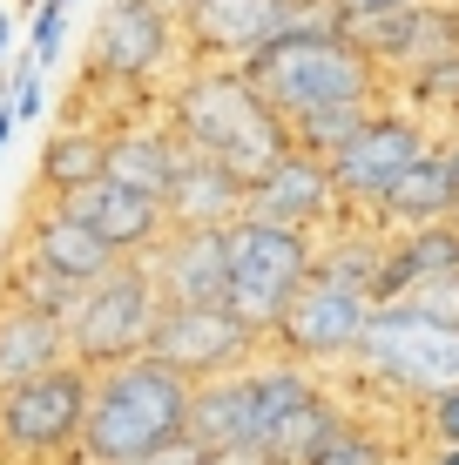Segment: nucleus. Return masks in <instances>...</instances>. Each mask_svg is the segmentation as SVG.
<instances>
[{
    "instance_id": "obj_27",
    "label": "nucleus",
    "mask_w": 459,
    "mask_h": 465,
    "mask_svg": "<svg viewBox=\"0 0 459 465\" xmlns=\"http://www.w3.org/2000/svg\"><path fill=\"white\" fill-rule=\"evenodd\" d=\"M392 459H399V439L344 411L338 431H331V439L318 445V459H311V465H392Z\"/></svg>"
},
{
    "instance_id": "obj_23",
    "label": "nucleus",
    "mask_w": 459,
    "mask_h": 465,
    "mask_svg": "<svg viewBox=\"0 0 459 465\" xmlns=\"http://www.w3.org/2000/svg\"><path fill=\"white\" fill-rule=\"evenodd\" d=\"M163 210H169V223L224 230V223L244 216V183H236L224 163H210V155H183V169H176V183H169Z\"/></svg>"
},
{
    "instance_id": "obj_22",
    "label": "nucleus",
    "mask_w": 459,
    "mask_h": 465,
    "mask_svg": "<svg viewBox=\"0 0 459 465\" xmlns=\"http://www.w3.org/2000/svg\"><path fill=\"white\" fill-rule=\"evenodd\" d=\"M459 270V223H419V230H392L385 236V277H378V303L405 297L425 277Z\"/></svg>"
},
{
    "instance_id": "obj_17",
    "label": "nucleus",
    "mask_w": 459,
    "mask_h": 465,
    "mask_svg": "<svg viewBox=\"0 0 459 465\" xmlns=\"http://www.w3.org/2000/svg\"><path fill=\"white\" fill-rule=\"evenodd\" d=\"M142 263H149L163 303H224V291H230L224 230H203V223H169V236Z\"/></svg>"
},
{
    "instance_id": "obj_24",
    "label": "nucleus",
    "mask_w": 459,
    "mask_h": 465,
    "mask_svg": "<svg viewBox=\"0 0 459 465\" xmlns=\"http://www.w3.org/2000/svg\"><path fill=\"white\" fill-rule=\"evenodd\" d=\"M95 175H108V128H55L41 149V196H75V189H88Z\"/></svg>"
},
{
    "instance_id": "obj_9",
    "label": "nucleus",
    "mask_w": 459,
    "mask_h": 465,
    "mask_svg": "<svg viewBox=\"0 0 459 465\" xmlns=\"http://www.w3.org/2000/svg\"><path fill=\"white\" fill-rule=\"evenodd\" d=\"M176 0H108V14L95 21L88 41V88L142 94L169 74L176 61Z\"/></svg>"
},
{
    "instance_id": "obj_8",
    "label": "nucleus",
    "mask_w": 459,
    "mask_h": 465,
    "mask_svg": "<svg viewBox=\"0 0 459 465\" xmlns=\"http://www.w3.org/2000/svg\"><path fill=\"white\" fill-rule=\"evenodd\" d=\"M433 122L413 115V108H385L378 102L365 122L352 128V135L338 142V149L324 155V169H331V189H338V203H344V216H378V203L392 196V183H399L405 169L419 163L425 149H433Z\"/></svg>"
},
{
    "instance_id": "obj_16",
    "label": "nucleus",
    "mask_w": 459,
    "mask_h": 465,
    "mask_svg": "<svg viewBox=\"0 0 459 465\" xmlns=\"http://www.w3.org/2000/svg\"><path fill=\"white\" fill-rule=\"evenodd\" d=\"M55 203L82 216L115 256H149V250L169 236L163 196H149V189H129V183H115V175H95L88 189H75V196H55Z\"/></svg>"
},
{
    "instance_id": "obj_30",
    "label": "nucleus",
    "mask_w": 459,
    "mask_h": 465,
    "mask_svg": "<svg viewBox=\"0 0 459 465\" xmlns=\"http://www.w3.org/2000/svg\"><path fill=\"white\" fill-rule=\"evenodd\" d=\"M419 425H425V439H433V445H459V384H446L439 398H425Z\"/></svg>"
},
{
    "instance_id": "obj_4",
    "label": "nucleus",
    "mask_w": 459,
    "mask_h": 465,
    "mask_svg": "<svg viewBox=\"0 0 459 465\" xmlns=\"http://www.w3.org/2000/svg\"><path fill=\"white\" fill-rule=\"evenodd\" d=\"M318 384H324V371H311V364H297V358H284V351L264 344L244 371L196 384L189 439L210 445V452H257L264 459V439L277 431V419L297 398H311Z\"/></svg>"
},
{
    "instance_id": "obj_5",
    "label": "nucleus",
    "mask_w": 459,
    "mask_h": 465,
    "mask_svg": "<svg viewBox=\"0 0 459 465\" xmlns=\"http://www.w3.org/2000/svg\"><path fill=\"white\" fill-rule=\"evenodd\" d=\"M352 371L392 398H419L425 405L446 384H459V324L419 311L413 297L372 303L365 331H358V351H352Z\"/></svg>"
},
{
    "instance_id": "obj_13",
    "label": "nucleus",
    "mask_w": 459,
    "mask_h": 465,
    "mask_svg": "<svg viewBox=\"0 0 459 465\" xmlns=\"http://www.w3.org/2000/svg\"><path fill=\"white\" fill-rule=\"evenodd\" d=\"M311 0H176V35L189 61H250Z\"/></svg>"
},
{
    "instance_id": "obj_18",
    "label": "nucleus",
    "mask_w": 459,
    "mask_h": 465,
    "mask_svg": "<svg viewBox=\"0 0 459 465\" xmlns=\"http://www.w3.org/2000/svg\"><path fill=\"white\" fill-rule=\"evenodd\" d=\"M68 358L75 351H68V324H61V317H47L35 303L0 291V391L55 371V364H68Z\"/></svg>"
},
{
    "instance_id": "obj_20",
    "label": "nucleus",
    "mask_w": 459,
    "mask_h": 465,
    "mask_svg": "<svg viewBox=\"0 0 459 465\" xmlns=\"http://www.w3.org/2000/svg\"><path fill=\"white\" fill-rule=\"evenodd\" d=\"M183 142H176V128H169L163 115L155 122H115L108 128V175L115 183H129V189H149V196H169V183H176V169H183Z\"/></svg>"
},
{
    "instance_id": "obj_31",
    "label": "nucleus",
    "mask_w": 459,
    "mask_h": 465,
    "mask_svg": "<svg viewBox=\"0 0 459 465\" xmlns=\"http://www.w3.org/2000/svg\"><path fill=\"white\" fill-rule=\"evenodd\" d=\"M419 303V311H433V317H446V324H459V270H446V277H425L405 291Z\"/></svg>"
},
{
    "instance_id": "obj_10",
    "label": "nucleus",
    "mask_w": 459,
    "mask_h": 465,
    "mask_svg": "<svg viewBox=\"0 0 459 465\" xmlns=\"http://www.w3.org/2000/svg\"><path fill=\"white\" fill-rule=\"evenodd\" d=\"M88 391H95V371L88 364H55V371L0 391V452L14 459H55L68 445H82V425H88Z\"/></svg>"
},
{
    "instance_id": "obj_21",
    "label": "nucleus",
    "mask_w": 459,
    "mask_h": 465,
    "mask_svg": "<svg viewBox=\"0 0 459 465\" xmlns=\"http://www.w3.org/2000/svg\"><path fill=\"white\" fill-rule=\"evenodd\" d=\"M453 210H459V175H453V163H446V149H425L413 169L392 183V196L378 203V230H419V223H453Z\"/></svg>"
},
{
    "instance_id": "obj_34",
    "label": "nucleus",
    "mask_w": 459,
    "mask_h": 465,
    "mask_svg": "<svg viewBox=\"0 0 459 465\" xmlns=\"http://www.w3.org/2000/svg\"><path fill=\"white\" fill-rule=\"evenodd\" d=\"M7 54H14V14L0 7V68H7Z\"/></svg>"
},
{
    "instance_id": "obj_6",
    "label": "nucleus",
    "mask_w": 459,
    "mask_h": 465,
    "mask_svg": "<svg viewBox=\"0 0 459 465\" xmlns=\"http://www.w3.org/2000/svg\"><path fill=\"white\" fill-rule=\"evenodd\" d=\"M155 317H163V291H155L149 263L142 256H122L115 270H102L95 283H82L68 311V351L88 371H108L122 358H142L155 338Z\"/></svg>"
},
{
    "instance_id": "obj_32",
    "label": "nucleus",
    "mask_w": 459,
    "mask_h": 465,
    "mask_svg": "<svg viewBox=\"0 0 459 465\" xmlns=\"http://www.w3.org/2000/svg\"><path fill=\"white\" fill-rule=\"evenodd\" d=\"M318 7H324L338 27H365V21H385V14L419 7V0H318Z\"/></svg>"
},
{
    "instance_id": "obj_12",
    "label": "nucleus",
    "mask_w": 459,
    "mask_h": 465,
    "mask_svg": "<svg viewBox=\"0 0 459 465\" xmlns=\"http://www.w3.org/2000/svg\"><path fill=\"white\" fill-rule=\"evenodd\" d=\"M257 351H264V331L244 324L230 303H163L155 338H149V358H163L169 371H183L189 384L244 371Z\"/></svg>"
},
{
    "instance_id": "obj_19",
    "label": "nucleus",
    "mask_w": 459,
    "mask_h": 465,
    "mask_svg": "<svg viewBox=\"0 0 459 465\" xmlns=\"http://www.w3.org/2000/svg\"><path fill=\"white\" fill-rule=\"evenodd\" d=\"M21 250L27 256H41V263H55L61 277H75V283H95L102 270H115L122 256L102 243V236L88 230L75 210H61L55 196H41V210L27 216V230H21Z\"/></svg>"
},
{
    "instance_id": "obj_15",
    "label": "nucleus",
    "mask_w": 459,
    "mask_h": 465,
    "mask_svg": "<svg viewBox=\"0 0 459 465\" xmlns=\"http://www.w3.org/2000/svg\"><path fill=\"white\" fill-rule=\"evenodd\" d=\"M352 35L365 41V54L385 68V82H405V74L459 54V0H419V7H405V14L352 27Z\"/></svg>"
},
{
    "instance_id": "obj_38",
    "label": "nucleus",
    "mask_w": 459,
    "mask_h": 465,
    "mask_svg": "<svg viewBox=\"0 0 459 465\" xmlns=\"http://www.w3.org/2000/svg\"><path fill=\"white\" fill-rule=\"evenodd\" d=\"M453 223H459V210H453Z\"/></svg>"
},
{
    "instance_id": "obj_39",
    "label": "nucleus",
    "mask_w": 459,
    "mask_h": 465,
    "mask_svg": "<svg viewBox=\"0 0 459 465\" xmlns=\"http://www.w3.org/2000/svg\"><path fill=\"white\" fill-rule=\"evenodd\" d=\"M264 465H271V459H264Z\"/></svg>"
},
{
    "instance_id": "obj_37",
    "label": "nucleus",
    "mask_w": 459,
    "mask_h": 465,
    "mask_svg": "<svg viewBox=\"0 0 459 465\" xmlns=\"http://www.w3.org/2000/svg\"><path fill=\"white\" fill-rule=\"evenodd\" d=\"M425 465H459V445H439V452L425 459Z\"/></svg>"
},
{
    "instance_id": "obj_11",
    "label": "nucleus",
    "mask_w": 459,
    "mask_h": 465,
    "mask_svg": "<svg viewBox=\"0 0 459 465\" xmlns=\"http://www.w3.org/2000/svg\"><path fill=\"white\" fill-rule=\"evenodd\" d=\"M365 317H372V297L365 291H352V283L311 270V277L297 283V297L284 303V317L271 324V338H264V344L284 351V358H297V364H311V371H338V364H352Z\"/></svg>"
},
{
    "instance_id": "obj_25",
    "label": "nucleus",
    "mask_w": 459,
    "mask_h": 465,
    "mask_svg": "<svg viewBox=\"0 0 459 465\" xmlns=\"http://www.w3.org/2000/svg\"><path fill=\"white\" fill-rule=\"evenodd\" d=\"M338 419H344V405L318 384L311 398H297V405L277 419V431L264 439V459H271V465H311V459H318V445L338 431Z\"/></svg>"
},
{
    "instance_id": "obj_29",
    "label": "nucleus",
    "mask_w": 459,
    "mask_h": 465,
    "mask_svg": "<svg viewBox=\"0 0 459 465\" xmlns=\"http://www.w3.org/2000/svg\"><path fill=\"white\" fill-rule=\"evenodd\" d=\"M68 7H75V0H41V7L27 14V54H35L41 68L61 54V35H68Z\"/></svg>"
},
{
    "instance_id": "obj_3",
    "label": "nucleus",
    "mask_w": 459,
    "mask_h": 465,
    "mask_svg": "<svg viewBox=\"0 0 459 465\" xmlns=\"http://www.w3.org/2000/svg\"><path fill=\"white\" fill-rule=\"evenodd\" d=\"M189 405H196V384L183 371H169L163 358H149V351L108 364V371H95V391H88L82 459L88 465H122V459L155 452V445L189 431Z\"/></svg>"
},
{
    "instance_id": "obj_36",
    "label": "nucleus",
    "mask_w": 459,
    "mask_h": 465,
    "mask_svg": "<svg viewBox=\"0 0 459 465\" xmlns=\"http://www.w3.org/2000/svg\"><path fill=\"white\" fill-rule=\"evenodd\" d=\"M439 149H446V163H453V175H459V128H453V135H439Z\"/></svg>"
},
{
    "instance_id": "obj_33",
    "label": "nucleus",
    "mask_w": 459,
    "mask_h": 465,
    "mask_svg": "<svg viewBox=\"0 0 459 465\" xmlns=\"http://www.w3.org/2000/svg\"><path fill=\"white\" fill-rule=\"evenodd\" d=\"M122 465H210V445H196V439L183 431V439L155 445V452H142V459H122Z\"/></svg>"
},
{
    "instance_id": "obj_26",
    "label": "nucleus",
    "mask_w": 459,
    "mask_h": 465,
    "mask_svg": "<svg viewBox=\"0 0 459 465\" xmlns=\"http://www.w3.org/2000/svg\"><path fill=\"white\" fill-rule=\"evenodd\" d=\"M7 297H21V303H35V311H47V317H61L68 324V311H75V297H82V283L75 277H61L55 263H41V256H14L7 263V283H0Z\"/></svg>"
},
{
    "instance_id": "obj_7",
    "label": "nucleus",
    "mask_w": 459,
    "mask_h": 465,
    "mask_svg": "<svg viewBox=\"0 0 459 465\" xmlns=\"http://www.w3.org/2000/svg\"><path fill=\"white\" fill-rule=\"evenodd\" d=\"M224 256H230L224 303L244 317V324H257L264 338H271V324L284 317V303H291L297 283L311 277L318 236L284 230V223H264V216H236V223H224Z\"/></svg>"
},
{
    "instance_id": "obj_28",
    "label": "nucleus",
    "mask_w": 459,
    "mask_h": 465,
    "mask_svg": "<svg viewBox=\"0 0 459 465\" xmlns=\"http://www.w3.org/2000/svg\"><path fill=\"white\" fill-rule=\"evenodd\" d=\"M399 88L419 102V115H459V54L433 61V68H419V74H405Z\"/></svg>"
},
{
    "instance_id": "obj_35",
    "label": "nucleus",
    "mask_w": 459,
    "mask_h": 465,
    "mask_svg": "<svg viewBox=\"0 0 459 465\" xmlns=\"http://www.w3.org/2000/svg\"><path fill=\"white\" fill-rule=\"evenodd\" d=\"M14 128H21V122H14V102H0V149H7V135H14Z\"/></svg>"
},
{
    "instance_id": "obj_1",
    "label": "nucleus",
    "mask_w": 459,
    "mask_h": 465,
    "mask_svg": "<svg viewBox=\"0 0 459 465\" xmlns=\"http://www.w3.org/2000/svg\"><path fill=\"white\" fill-rule=\"evenodd\" d=\"M250 74V88L277 108V122H304L324 108H378L385 102V68L365 54V41L352 27H338L331 14L311 0L277 41H264L250 61H236Z\"/></svg>"
},
{
    "instance_id": "obj_2",
    "label": "nucleus",
    "mask_w": 459,
    "mask_h": 465,
    "mask_svg": "<svg viewBox=\"0 0 459 465\" xmlns=\"http://www.w3.org/2000/svg\"><path fill=\"white\" fill-rule=\"evenodd\" d=\"M163 122L176 128L189 155L224 163L236 183H257L291 149V128L277 122V108L250 88L236 61H189V74H176L163 94Z\"/></svg>"
},
{
    "instance_id": "obj_14",
    "label": "nucleus",
    "mask_w": 459,
    "mask_h": 465,
    "mask_svg": "<svg viewBox=\"0 0 459 465\" xmlns=\"http://www.w3.org/2000/svg\"><path fill=\"white\" fill-rule=\"evenodd\" d=\"M244 216H264V223H284V230L324 236L331 223L344 216V203H338V189H331L324 155H311V149L291 142L257 183H244Z\"/></svg>"
}]
</instances>
